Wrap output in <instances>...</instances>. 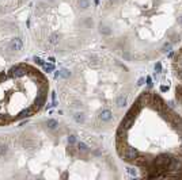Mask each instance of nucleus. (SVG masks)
<instances>
[{"label": "nucleus", "instance_id": "a211bd4d", "mask_svg": "<svg viewBox=\"0 0 182 180\" xmlns=\"http://www.w3.org/2000/svg\"><path fill=\"white\" fill-rule=\"evenodd\" d=\"M77 149L80 150V152H87V145L84 144V142H79V144H77Z\"/></svg>", "mask_w": 182, "mask_h": 180}, {"label": "nucleus", "instance_id": "dca6fc26", "mask_svg": "<svg viewBox=\"0 0 182 180\" xmlns=\"http://www.w3.org/2000/svg\"><path fill=\"white\" fill-rule=\"evenodd\" d=\"M135 162H136L137 165H144V164L147 162V158H146V157H141V156L139 154V157L135 160Z\"/></svg>", "mask_w": 182, "mask_h": 180}, {"label": "nucleus", "instance_id": "f3484780", "mask_svg": "<svg viewBox=\"0 0 182 180\" xmlns=\"http://www.w3.org/2000/svg\"><path fill=\"white\" fill-rule=\"evenodd\" d=\"M99 31H101V33H102V34H106V35H109V34L111 33V30L108 27V26H101Z\"/></svg>", "mask_w": 182, "mask_h": 180}, {"label": "nucleus", "instance_id": "5701e85b", "mask_svg": "<svg viewBox=\"0 0 182 180\" xmlns=\"http://www.w3.org/2000/svg\"><path fill=\"white\" fill-rule=\"evenodd\" d=\"M68 142H69V144H75V142H76V137H75V135H69V137H68Z\"/></svg>", "mask_w": 182, "mask_h": 180}, {"label": "nucleus", "instance_id": "9b49d317", "mask_svg": "<svg viewBox=\"0 0 182 180\" xmlns=\"http://www.w3.org/2000/svg\"><path fill=\"white\" fill-rule=\"evenodd\" d=\"M59 39H60V35L57 33H54V34H52V35H50L49 42H50L52 45H57V43H59Z\"/></svg>", "mask_w": 182, "mask_h": 180}, {"label": "nucleus", "instance_id": "bb28decb", "mask_svg": "<svg viewBox=\"0 0 182 180\" xmlns=\"http://www.w3.org/2000/svg\"><path fill=\"white\" fill-rule=\"evenodd\" d=\"M147 84H148L149 87L152 85V80H151V77H147Z\"/></svg>", "mask_w": 182, "mask_h": 180}, {"label": "nucleus", "instance_id": "20e7f679", "mask_svg": "<svg viewBox=\"0 0 182 180\" xmlns=\"http://www.w3.org/2000/svg\"><path fill=\"white\" fill-rule=\"evenodd\" d=\"M170 162H171V157H169V156H166V154H162L155 160V164H156L158 167H162V168H167L170 165Z\"/></svg>", "mask_w": 182, "mask_h": 180}, {"label": "nucleus", "instance_id": "393cba45", "mask_svg": "<svg viewBox=\"0 0 182 180\" xmlns=\"http://www.w3.org/2000/svg\"><path fill=\"white\" fill-rule=\"evenodd\" d=\"M34 60H36V62L38 64V65H44V64H45V62H44V61H42L41 58H37V57H36V58H34Z\"/></svg>", "mask_w": 182, "mask_h": 180}, {"label": "nucleus", "instance_id": "7ed1b4c3", "mask_svg": "<svg viewBox=\"0 0 182 180\" xmlns=\"http://www.w3.org/2000/svg\"><path fill=\"white\" fill-rule=\"evenodd\" d=\"M149 104H152V108H154V110H156V111H160L162 107L164 106V102H163V99H162L159 95L155 94V95H152Z\"/></svg>", "mask_w": 182, "mask_h": 180}, {"label": "nucleus", "instance_id": "aec40b11", "mask_svg": "<svg viewBox=\"0 0 182 180\" xmlns=\"http://www.w3.org/2000/svg\"><path fill=\"white\" fill-rule=\"evenodd\" d=\"M170 49H171V42H166L163 46H162V51H163V53H166V51H169Z\"/></svg>", "mask_w": 182, "mask_h": 180}, {"label": "nucleus", "instance_id": "cd10ccee", "mask_svg": "<svg viewBox=\"0 0 182 180\" xmlns=\"http://www.w3.org/2000/svg\"><path fill=\"white\" fill-rule=\"evenodd\" d=\"M167 89H169V87H166V85H162V87H160V91H163V92L167 91Z\"/></svg>", "mask_w": 182, "mask_h": 180}, {"label": "nucleus", "instance_id": "473e14b6", "mask_svg": "<svg viewBox=\"0 0 182 180\" xmlns=\"http://www.w3.org/2000/svg\"><path fill=\"white\" fill-rule=\"evenodd\" d=\"M181 23H182V18H181Z\"/></svg>", "mask_w": 182, "mask_h": 180}, {"label": "nucleus", "instance_id": "f257e3e1", "mask_svg": "<svg viewBox=\"0 0 182 180\" xmlns=\"http://www.w3.org/2000/svg\"><path fill=\"white\" fill-rule=\"evenodd\" d=\"M139 154H140L139 150L135 149V148H132V146H126L125 149H124V153H122L125 160H128V161H135L139 157Z\"/></svg>", "mask_w": 182, "mask_h": 180}, {"label": "nucleus", "instance_id": "412c9836", "mask_svg": "<svg viewBox=\"0 0 182 180\" xmlns=\"http://www.w3.org/2000/svg\"><path fill=\"white\" fill-rule=\"evenodd\" d=\"M60 72V77H69L71 76V72L67 71V69H63V71H59Z\"/></svg>", "mask_w": 182, "mask_h": 180}, {"label": "nucleus", "instance_id": "9d476101", "mask_svg": "<svg viewBox=\"0 0 182 180\" xmlns=\"http://www.w3.org/2000/svg\"><path fill=\"white\" fill-rule=\"evenodd\" d=\"M44 103H45V95H44V94H42V95H39V96L36 99V102H34V104H36V107H37V108H38V107H41Z\"/></svg>", "mask_w": 182, "mask_h": 180}, {"label": "nucleus", "instance_id": "2f4dec72", "mask_svg": "<svg viewBox=\"0 0 182 180\" xmlns=\"http://www.w3.org/2000/svg\"><path fill=\"white\" fill-rule=\"evenodd\" d=\"M95 3H98V0H95Z\"/></svg>", "mask_w": 182, "mask_h": 180}, {"label": "nucleus", "instance_id": "0eeeda50", "mask_svg": "<svg viewBox=\"0 0 182 180\" xmlns=\"http://www.w3.org/2000/svg\"><path fill=\"white\" fill-rule=\"evenodd\" d=\"M111 117H113V114H111V111H110V110H108V108H106V110H102V111H101V114H99V119L103 121V122L110 121Z\"/></svg>", "mask_w": 182, "mask_h": 180}, {"label": "nucleus", "instance_id": "6ab92c4d", "mask_svg": "<svg viewBox=\"0 0 182 180\" xmlns=\"http://www.w3.org/2000/svg\"><path fill=\"white\" fill-rule=\"evenodd\" d=\"M44 69H45V72H52V71H54V65L53 64H44Z\"/></svg>", "mask_w": 182, "mask_h": 180}, {"label": "nucleus", "instance_id": "4468645a", "mask_svg": "<svg viewBox=\"0 0 182 180\" xmlns=\"http://www.w3.org/2000/svg\"><path fill=\"white\" fill-rule=\"evenodd\" d=\"M79 7L83 8V10H86V8L90 7V1H88V0H79Z\"/></svg>", "mask_w": 182, "mask_h": 180}, {"label": "nucleus", "instance_id": "a878e982", "mask_svg": "<svg viewBox=\"0 0 182 180\" xmlns=\"http://www.w3.org/2000/svg\"><path fill=\"white\" fill-rule=\"evenodd\" d=\"M128 172L131 173V175H135V173H136V171H135L133 168H129V169H128Z\"/></svg>", "mask_w": 182, "mask_h": 180}, {"label": "nucleus", "instance_id": "4be33fe9", "mask_svg": "<svg viewBox=\"0 0 182 180\" xmlns=\"http://www.w3.org/2000/svg\"><path fill=\"white\" fill-rule=\"evenodd\" d=\"M5 152H7V146H5V145H0V157L4 156Z\"/></svg>", "mask_w": 182, "mask_h": 180}, {"label": "nucleus", "instance_id": "1a4fd4ad", "mask_svg": "<svg viewBox=\"0 0 182 180\" xmlns=\"http://www.w3.org/2000/svg\"><path fill=\"white\" fill-rule=\"evenodd\" d=\"M126 100H128L126 95H121V96H118V99H117V106H118V107H124V106L126 104Z\"/></svg>", "mask_w": 182, "mask_h": 180}, {"label": "nucleus", "instance_id": "423d86ee", "mask_svg": "<svg viewBox=\"0 0 182 180\" xmlns=\"http://www.w3.org/2000/svg\"><path fill=\"white\" fill-rule=\"evenodd\" d=\"M22 48H23V42H22L21 38H14L12 41H11V43H10L11 50L18 51V50H22Z\"/></svg>", "mask_w": 182, "mask_h": 180}, {"label": "nucleus", "instance_id": "f03ea898", "mask_svg": "<svg viewBox=\"0 0 182 180\" xmlns=\"http://www.w3.org/2000/svg\"><path fill=\"white\" fill-rule=\"evenodd\" d=\"M151 98H152V95H151V92H143V94L140 95V96L137 98V100H136V106H139L141 108L143 106H146V104H148L149 102H151Z\"/></svg>", "mask_w": 182, "mask_h": 180}, {"label": "nucleus", "instance_id": "b1692460", "mask_svg": "<svg viewBox=\"0 0 182 180\" xmlns=\"http://www.w3.org/2000/svg\"><path fill=\"white\" fill-rule=\"evenodd\" d=\"M155 71L159 73V72L162 71V65H160V62H156V65H155Z\"/></svg>", "mask_w": 182, "mask_h": 180}, {"label": "nucleus", "instance_id": "6e6552de", "mask_svg": "<svg viewBox=\"0 0 182 180\" xmlns=\"http://www.w3.org/2000/svg\"><path fill=\"white\" fill-rule=\"evenodd\" d=\"M133 122H135V118H129V117H125L122 119V122H121V127L122 129H125V130H128L129 127L133 125Z\"/></svg>", "mask_w": 182, "mask_h": 180}, {"label": "nucleus", "instance_id": "ddd939ff", "mask_svg": "<svg viewBox=\"0 0 182 180\" xmlns=\"http://www.w3.org/2000/svg\"><path fill=\"white\" fill-rule=\"evenodd\" d=\"M73 118L77 123H83V122H84V114H82V112H76V114L73 115Z\"/></svg>", "mask_w": 182, "mask_h": 180}, {"label": "nucleus", "instance_id": "f8f14e48", "mask_svg": "<svg viewBox=\"0 0 182 180\" xmlns=\"http://www.w3.org/2000/svg\"><path fill=\"white\" fill-rule=\"evenodd\" d=\"M46 126H48L49 129H52V130H53V129H56V127L59 126V122H57V121H54V119H49L48 122H46Z\"/></svg>", "mask_w": 182, "mask_h": 180}, {"label": "nucleus", "instance_id": "39448f33", "mask_svg": "<svg viewBox=\"0 0 182 180\" xmlns=\"http://www.w3.org/2000/svg\"><path fill=\"white\" fill-rule=\"evenodd\" d=\"M26 73H27V71H26V68H23V66H16V68H14L12 71H11V76L15 77V79L25 76Z\"/></svg>", "mask_w": 182, "mask_h": 180}, {"label": "nucleus", "instance_id": "7c9ffc66", "mask_svg": "<svg viewBox=\"0 0 182 180\" xmlns=\"http://www.w3.org/2000/svg\"><path fill=\"white\" fill-rule=\"evenodd\" d=\"M49 1H54V0H49Z\"/></svg>", "mask_w": 182, "mask_h": 180}, {"label": "nucleus", "instance_id": "2eb2a0df", "mask_svg": "<svg viewBox=\"0 0 182 180\" xmlns=\"http://www.w3.org/2000/svg\"><path fill=\"white\" fill-rule=\"evenodd\" d=\"M33 114V108H27V110H23V111L19 114V118L22 117H30V115Z\"/></svg>", "mask_w": 182, "mask_h": 180}, {"label": "nucleus", "instance_id": "c756f323", "mask_svg": "<svg viewBox=\"0 0 182 180\" xmlns=\"http://www.w3.org/2000/svg\"><path fill=\"white\" fill-rule=\"evenodd\" d=\"M115 1H117V0H110V3H115Z\"/></svg>", "mask_w": 182, "mask_h": 180}, {"label": "nucleus", "instance_id": "c85d7f7f", "mask_svg": "<svg viewBox=\"0 0 182 180\" xmlns=\"http://www.w3.org/2000/svg\"><path fill=\"white\" fill-rule=\"evenodd\" d=\"M144 83V79H143V77H141V79L140 80H139V83H137V85H141V84H143Z\"/></svg>", "mask_w": 182, "mask_h": 180}]
</instances>
